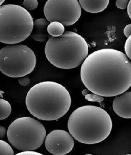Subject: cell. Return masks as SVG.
Instances as JSON below:
<instances>
[{"mask_svg": "<svg viewBox=\"0 0 131 155\" xmlns=\"http://www.w3.org/2000/svg\"><path fill=\"white\" fill-rule=\"evenodd\" d=\"M80 74L85 87L102 97L118 96L131 86V61L115 49H102L92 53L84 61Z\"/></svg>", "mask_w": 131, "mask_h": 155, "instance_id": "cell-1", "label": "cell"}, {"mask_svg": "<svg viewBox=\"0 0 131 155\" xmlns=\"http://www.w3.org/2000/svg\"><path fill=\"white\" fill-rule=\"evenodd\" d=\"M71 99L68 91L56 82L46 81L34 86L26 98L27 108L38 119L57 120L66 114L70 109Z\"/></svg>", "mask_w": 131, "mask_h": 155, "instance_id": "cell-2", "label": "cell"}, {"mask_svg": "<svg viewBox=\"0 0 131 155\" xmlns=\"http://www.w3.org/2000/svg\"><path fill=\"white\" fill-rule=\"evenodd\" d=\"M67 127L69 133L77 141L93 144L103 141L109 136L112 122L104 109L94 105H85L71 114Z\"/></svg>", "mask_w": 131, "mask_h": 155, "instance_id": "cell-3", "label": "cell"}, {"mask_svg": "<svg viewBox=\"0 0 131 155\" xmlns=\"http://www.w3.org/2000/svg\"><path fill=\"white\" fill-rule=\"evenodd\" d=\"M88 45L82 36L70 31L58 37H52L47 42L45 53L55 67L70 69L78 67L88 57Z\"/></svg>", "mask_w": 131, "mask_h": 155, "instance_id": "cell-4", "label": "cell"}, {"mask_svg": "<svg viewBox=\"0 0 131 155\" xmlns=\"http://www.w3.org/2000/svg\"><path fill=\"white\" fill-rule=\"evenodd\" d=\"M1 42L14 45L22 42L31 34L33 18L24 8L9 4L1 6Z\"/></svg>", "mask_w": 131, "mask_h": 155, "instance_id": "cell-5", "label": "cell"}, {"mask_svg": "<svg viewBox=\"0 0 131 155\" xmlns=\"http://www.w3.org/2000/svg\"><path fill=\"white\" fill-rule=\"evenodd\" d=\"M8 140L20 150H33L40 148L46 136L43 125L35 119L29 117L18 118L8 128Z\"/></svg>", "mask_w": 131, "mask_h": 155, "instance_id": "cell-6", "label": "cell"}, {"mask_svg": "<svg viewBox=\"0 0 131 155\" xmlns=\"http://www.w3.org/2000/svg\"><path fill=\"white\" fill-rule=\"evenodd\" d=\"M36 62L35 54L26 45H8L0 51V70L9 77L21 78L31 73Z\"/></svg>", "mask_w": 131, "mask_h": 155, "instance_id": "cell-7", "label": "cell"}, {"mask_svg": "<svg viewBox=\"0 0 131 155\" xmlns=\"http://www.w3.org/2000/svg\"><path fill=\"white\" fill-rule=\"evenodd\" d=\"M44 12L49 22L58 21L69 26L79 20L81 9L77 0H48L44 5Z\"/></svg>", "mask_w": 131, "mask_h": 155, "instance_id": "cell-8", "label": "cell"}, {"mask_svg": "<svg viewBox=\"0 0 131 155\" xmlns=\"http://www.w3.org/2000/svg\"><path fill=\"white\" fill-rule=\"evenodd\" d=\"M70 134L64 130H53L45 139V147L52 154H67L71 152L74 146V140Z\"/></svg>", "mask_w": 131, "mask_h": 155, "instance_id": "cell-9", "label": "cell"}, {"mask_svg": "<svg viewBox=\"0 0 131 155\" xmlns=\"http://www.w3.org/2000/svg\"><path fill=\"white\" fill-rule=\"evenodd\" d=\"M112 107L114 112L119 116L131 119V92H125L116 96Z\"/></svg>", "mask_w": 131, "mask_h": 155, "instance_id": "cell-10", "label": "cell"}, {"mask_svg": "<svg viewBox=\"0 0 131 155\" xmlns=\"http://www.w3.org/2000/svg\"><path fill=\"white\" fill-rule=\"evenodd\" d=\"M49 22L47 20L43 18L35 20L31 34L32 38L39 42H44L50 38L47 30Z\"/></svg>", "mask_w": 131, "mask_h": 155, "instance_id": "cell-11", "label": "cell"}, {"mask_svg": "<svg viewBox=\"0 0 131 155\" xmlns=\"http://www.w3.org/2000/svg\"><path fill=\"white\" fill-rule=\"evenodd\" d=\"M79 2L81 7L85 11L91 13H97L104 11L107 8L110 1L79 0Z\"/></svg>", "mask_w": 131, "mask_h": 155, "instance_id": "cell-12", "label": "cell"}, {"mask_svg": "<svg viewBox=\"0 0 131 155\" xmlns=\"http://www.w3.org/2000/svg\"><path fill=\"white\" fill-rule=\"evenodd\" d=\"M48 34L53 37L61 36L65 32V27L61 22L54 21L50 23L48 27Z\"/></svg>", "mask_w": 131, "mask_h": 155, "instance_id": "cell-13", "label": "cell"}, {"mask_svg": "<svg viewBox=\"0 0 131 155\" xmlns=\"http://www.w3.org/2000/svg\"><path fill=\"white\" fill-rule=\"evenodd\" d=\"M1 120L7 119L11 114L12 108L11 104L8 101L1 98Z\"/></svg>", "mask_w": 131, "mask_h": 155, "instance_id": "cell-14", "label": "cell"}, {"mask_svg": "<svg viewBox=\"0 0 131 155\" xmlns=\"http://www.w3.org/2000/svg\"><path fill=\"white\" fill-rule=\"evenodd\" d=\"M1 144V155H14V152L13 148L7 142L3 140H0Z\"/></svg>", "mask_w": 131, "mask_h": 155, "instance_id": "cell-15", "label": "cell"}, {"mask_svg": "<svg viewBox=\"0 0 131 155\" xmlns=\"http://www.w3.org/2000/svg\"><path fill=\"white\" fill-rule=\"evenodd\" d=\"M38 5V2L37 0H24L23 5L25 9L33 10L36 9Z\"/></svg>", "mask_w": 131, "mask_h": 155, "instance_id": "cell-16", "label": "cell"}, {"mask_svg": "<svg viewBox=\"0 0 131 155\" xmlns=\"http://www.w3.org/2000/svg\"><path fill=\"white\" fill-rule=\"evenodd\" d=\"M83 92H85L84 91ZM85 93V94L84 95L85 96V99L90 102H97L100 103L104 100L102 96H100V95L94 94V93L93 94H87L86 92Z\"/></svg>", "mask_w": 131, "mask_h": 155, "instance_id": "cell-17", "label": "cell"}, {"mask_svg": "<svg viewBox=\"0 0 131 155\" xmlns=\"http://www.w3.org/2000/svg\"><path fill=\"white\" fill-rule=\"evenodd\" d=\"M124 50L127 57L131 60V35L127 39L125 43Z\"/></svg>", "mask_w": 131, "mask_h": 155, "instance_id": "cell-18", "label": "cell"}, {"mask_svg": "<svg viewBox=\"0 0 131 155\" xmlns=\"http://www.w3.org/2000/svg\"><path fill=\"white\" fill-rule=\"evenodd\" d=\"M129 2L128 0H117L116 2V5L119 9H125L128 7Z\"/></svg>", "mask_w": 131, "mask_h": 155, "instance_id": "cell-19", "label": "cell"}, {"mask_svg": "<svg viewBox=\"0 0 131 155\" xmlns=\"http://www.w3.org/2000/svg\"><path fill=\"white\" fill-rule=\"evenodd\" d=\"M30 78L28 77H22L18 80V83L20 85L24 86H27L30 84Z\"/></svg>", "mask_w": 131, "mask_h": 155, "instance_id": "cell-20", "label": "cell"}, {"mask_svg": "<svg viewBox=\"0 0 131 155\" xmlns=\"http://www.w3.org/2000/svg\"><path fill=\"white\" fill-rule=\"evenodd\" d=\"M124 34L126 38H129L131 35V24L126 25L124 29Z\"/></svg>", "mask_w": 131, "mask_h": 155, "instance_id": "cell-21", "label": "cell"}, {"mask_svg": "<svg viewBox=\"0 0 131 155\" xmlns=\"http://www.w3.org/2000/svg\"><path fill=\"white\" fill-rule=\"evenodd\" d=\"M16 155H42L39 153L32 151V150H26L18 153Z\"/></svg>", "mask_w": 131, "mask_h": 155, "instance_id": "cell-22", "label": "cell"}, {"mask_svg": "<svg viewBox=\"0 0 131 155\" xmlns=\"http://www.w3.org/2000/svg\"><path fill=\"white\" fill-rule=\"evenodd\" d=\"M0 130H1L0 138H1V139H3L5 137L6 133H7V131H6L5 128L2 126H1V127H0Z\"/></svg>", "mask_w": 131, "mask_h": 155, "instance_id": "cell-23", "label": "cell"}, {"mask_svg": "<svg viewBox=\"0 0 131 155\" xmlns=\"http://www.w3.org/2000/svg\"><path fill=\"white\" fill-rule=\"evenodd\" d=\"M127 13L129 17L131 19V0L129 2L127 7Z\"/></svg>", "mask_w": 131, "mask_h": 155, "instance_id": "cell-24", "label": "cell"}, {"mask_svg": "<svg viewBox=\"0 0 131 155\" xmlns=\"http://www.w3.org/2000/svg\"><path fill=\"white\" fill-rule=\"evenodd\" d=\"M5 1H3H3H1V5H2Z\"/></svg>", "mask_w": 131, "mask_h": 155, "instance_id": "cell-25", "label": "cell"}]
</instances>
